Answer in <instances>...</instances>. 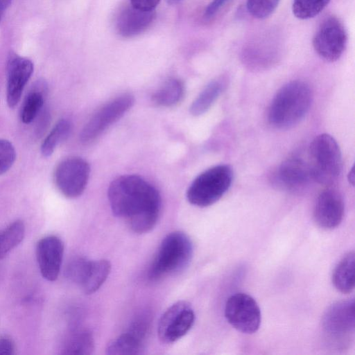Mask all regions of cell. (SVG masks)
<instances>
[{
	"instance_id": "1",
	"label": "cell",
	"mask_w": 355,
	"mask_h": 355,
	"mask_svg": "<svg viewBox=\"0 0 355 355\" xmlns=\"http://www.w3.org/2000/svg\"><path fill=\"white\" fill-rule=\"evenodd\" d=\"M107 196L113 214L135 233L150 231L161 211V197L148 182L135 175L120 176L110 184Z\"/></svg>"
},
{
	"instance_id": "2",
	"label": "cell",
	"mask_w": 355,
	"mask_h": 355,
	"mask_svg": "<svg viewBox=\"0 0 355 355\" xmlns=\"http://www.w3.org/2000/svg\"><path fill=\"white\" fill-rule=\"evenodd\" d=\"M312 98V91L306 83L293 80L286 83L272 100L268 112V122L279 129L295 125L308 112Z\"/></svg>"
},
{
	"instance_id": "3",
	"label": "cell",
	"mask_w": 355,
	"mask_h": 355,
	"mask_svg": "<svg viewBox=\"0 0 355 355\" xmlns=\"http://www.w3.org/2000/svg\"><path fill=\"white\" fill-rule=\"evenodd\" d=\"M193 254L190 238L184 232L175 231L166 235L149 268L148 278L158 280L183 270Z\"/></svg>"
},
{
	"instance_id": "4",
	"label": "cell",
	"mask_w": 355,
	"mask_h": 355,
	"mask_svg": "<svg viewBox=\"0 0 355 355\" xmlns=\"http://www.w3.org/2000/svg\"><path fill=\"white\" fill-rule=\"evenodd\" d=\"M311 178L319 184L331 186L341 173L342 155L336 139L329 134H321L311 141L307 162Z\"/></svg>"
},
{
	"instance_id": "5",
	"label": "cell",
	"mask_w": 355,
	"mask_h": 355,
	"mask_svg": "<svg viewBox=\"0 0 355 355\" xmlns=\"http://www.w3.org/2000/svg\"><path fill=\"white\" fill-rule=\"evenodd\" d=\"M232 179L233 172L229 165L220 164L209 168L193 181L187 192V200L199 207L210 206L228 191Z\"/></svg>"
},
{
	"instance_id": "6",
	"label": "cell",
	"mask_w": 355,
	"mask_h": 355,
	"mask_svg": "<svg viewBox=\"0 0 355 355\" xmlns=\"http://www.w3.org/2000/svg\"><path fill=\"white\" fill-rule=\"evenodd\" d=\"M111 270L106 259L89 260L83 257L73 259L67 266V277L78 285L85 294L95 293L105 282Z\"/></svg>"
},
{
	"instance_id": "7",
	"label": "cell",
	"mask_w": 355,
	"mask_h": 355,
	"mask_svg": "<svg viewBox=\"0 0 355 355\" xmlns=\"http://www.w3.org/2000/svg\"><path fill=\"white\" fill-rule=\"evenodd\" d=\"M347 35L342 22L331 16L322 21L313 38V46L318 55L328 62H335L343 55Z\"/></svg>"
},
{
	"instance_id": "8",
	"label": "cell",
	"mask_w": 355,
	"mask_h": 355,
	"mask_svg": "<svg viewBox=\"0 0 355 355\" xmlns=\"http://www.w3.org/2000/svg\"><path fill=\"white\" fill-rule=\"evenodd\" d=\"M90 173L89 164L79 157H69L62 160L54 172V182L65 197L75 198L85 191Z\"/></svg>"
},
{
	"instance_id": "9",
	"label": "cell",
	"mask_w": 355,
	"mask_h": 355,
	"mask_svg": "<svg viewBox=\"0 0 355 355\" xmlns=\"http://www.w3.org/2000/svg\"><path fill=\"white\" fill-rule=\"evenodd\" d=\"M225 316L227 322L238 331L254 334L261 324V311L255 300L248 294L236 293L227 300Z\"/></svg>"
},
{
	"instance_id": "10",
	"label": "cell",
	"mask_w": 355,
	"mask_h": 355,
	"mask_svg": "<svg viewBox=\"0 0 355 355\" xmlns=\"http://www.w3.org/2000/svg\"><path fill=\"white\" fill-rule=\"evenodd\" d=\"M134 97L122 94L100 108L83 127L80 138L89 143L99 137L109 126L119 120L133 105Z\"/></svg>"
},
{
	"instance_id": "11",
	"label": "cell",
	"mask_w": 355,
	"mask_h": 355,
	"mask_svg": "<svg viewBox=\"0 0 355 355\" xmlns=\"http://www.w3.org/2000/svg\"><path fill=\"white\" fill-rule=\"evenodd\" d=\"M195 313L191 306L179 301L168 307L159 318L157 334L164 343H173L183 337L192 327Z\"/></svg>"
},
{
	"instance_id": "12",
	"label": "cell",
	"mask_w": 355,
	"mask_h": 355,
	"mask_svg": "<svg viewBox=\"0 0 355 355\" xmlns=\"http://www.w3.org/2000/svg\"><path fill=\"white\" fill-rule=\"evenodd\" d=\"M33 69V63L28 58L13 52L8 55L6 64V100L10 108L15 107L20 101Z\"/></svg>"
},
{
	"instance_id": "13",
	"label": "cell",
	"mask_w": 355,
	"mask_h": 355,
	"mask_svg": "<svg viewBox=\"0 0 355 355\" xmlns=\"http://www.w3.org/2000/svg\"><path fill=\"white\" fill-rule=\"evenodd\" d=\"M345 206L341 194L328 187L318 196L313 207V218L318 226L324 230L338 227L343 220Z\"/></svg>"
},
{
	"instance_id": "14",
	"label": "cell",
	"mask_w": 355,
	"mask_h": 355,
	"mask_svg": "<svg viewBox=\"0 0 355 355\" xmlns=\"http://www.w3.org/2000/svg\"><path fill=\"white\" fill-rule=\"evenodd\" d=\"M36 259L42 276L48 281H55L60 273L64 244L54 235L42 238L36 245Z\"/></svg>"
},
{
	"instance_id": "15",
	"label": "cell",
	"mask_w": 355,
	"mask_h": 355,
	"mask_svg": "<svg viewBox=\"0 0 355 355\" xmlns=\"http://www.w3.org/2000/svg\"><path fill=\"white\" fill-rule=\"evenodd\" d=\"M311 179L308 163L295 156L285 159L273 176V182L276 185L290 191L303 189Z\"/></svg>"
},
{
	"instance_id": "16",
	"label": "cell",
	"mask_w": 355,
	"mask_h": 355,
	"mask_svg": "<svg viewBox=\"0 0 355 355\" xmlns=\"http://www.w3.org/2000/svg\"><path fill=\"white\" fill-rule=\"evenodd\" d=\"M146 324L143 320L135 322L130 329L112 340L107 345L110 355L140 354L144 349Z\"/></svg>"
},
{
	"instance_id": "17",
	"label": "cell",
	"mask_w": 355,
	"mask_h": 355,
	"mask_svg": "<svg viewBox=\"0 0 355 355\" xmlns=\"http://www.w3.org/2000/svg\"><path fill=\"white\" fill-rule=\"evenodd\" d=\"M155 18V10H142L133 6L124 8L116 20L118 33L124 37H132L143 33Z\"/></svg>"
},
{
	"instance_id": "18",
	"label": "cell",
	"mask_w": 355,
	"mask_h": 355,
	"mask_svg": "<svg viewBox=\"0 0 355 355\" xmlns=\"http://www.w3.org/2000/svg\"><path fill=\"white\" fill-rule=\"evenodd\" d=\"M47 92V85L38 80L26 94L20 110V119L24 123H31L42 107Z\"/></svg>"
},
{
	"instance_id": "19",
	"label": "cell",
	"mask_w": 355,
	"mask_h": 355,
	"mask_svg": "<svg viewBox=\"0 0 355 355\" xmlns=\"http://www.w3.org/2000/svg\"><path fill=\"white\" fill-rule=\"evenodd\" d=\"M354 252H350L337 264L332 275L335 288L343 293H349L354 288Z\"/></svg>"
},
{
	"instance_id": "20",
	"label": "cell",
	"mask_w": 355,
	"mask_h": 355,
	"mask_svg": "<svg viewBox=\"0 0 355 355\" xmlns=\"http://www.w3.org/2000/svg\"><path fill=\"white\" fill-rule=\"evenodd\" d=\"M94 350L92 334L87 329H78L66 338L62 348L64 354H91Z\"/></svg>"
},
{
	"instance_id": "21",
	"label": "cell",
	"mask_w": 355,
	"mask_h": 355,
	"mask_svg": "<svg viewBox=\"0 0 355 355\" xmlns=\"http://www.w3.org/2000/svg\"><path fill=\"white\" fill-rule=\"evenodd\" d=\"M225 87V80L223 79L213 80L209 83L191 104L190 107L191 114L194 116H199L206 112Z\"/></svg>"
},
{
	"instance_id": "22",
	"label": "cell",
	"mask_w": 355,
	"mask_h": 355,
	"mask_svg": "<svg viewBox=\"0 0 355 355\" xmlns=\"http://www.w3.org/2000/svg\"><path fill=\"white\" fill-rule=\"evenodd\" d=\"M184 94L183 83L177 78H171L153 94L152 101L159 106L170 107L178 103Z\"/></svg>"
},
{
	"instance_id": "23",
	"label": "cell",
	"mask_w": 355,
	"mask_h": 355,
	"mask_svg": "<svg viewBox=\"0 0 355 355\" xmlns=\"http://www.w3.org/2000/svg\"><path fill=\"white\" fill-rule=\"evenodd\" d=\"M26 227L23 221L17 220L0 231V259L8 254L24 239Z\"/></svg>"
},
{
	"instance_id": "24",
	"label": "cell",
	"mask_w": 355,
	"mask_h": 355,
	"mask_svg": "<svg viewBox=\"0 0 355 355\" xmlns=\"http://www.w3.org/2000/svg\"><path fill=\"white\" fill-rule=\"evenodd\" d=\"M70 131V122L67 119L60 120L46 137L41 145V153L43 156H51L55 148L67 139Z\"/></svg>"
},
{
	"instance_id": "25",
	"label": "cell",
	"mask_w": 355,
	"mask_h": 355,
	"mask_svg": "<svg viewBox=\"0 0 355 355\" xmlns=\"http://www.w3.org/2000/svg\"><path fill=\"white\" fill-rule=\"evenodd\" d=\"M330 0H293L292 11L300 19H309L321 12Z\"/></svg>"
},
{
	"instance_id": "26",
	"label": "cell",
	"mask_w": 355,
	"mask_h": 355,
	"mask_svg": "<svg viewBox=\"0 0 355 355\" xmlns=\"http://www.w3.org/2000/svg\"><path fill=\"white\" fill-rule=\"evenodd\" d=\"M280 0H247V9L254 17L263 19L276 10Z\"/></svg>"
},
{
	"instance_id": "27",
	"label": "cell",
	"mask_w": 355,
	"mask_h": 355,
	"mask_svg": "<svg viewBox=\"0 0 355 355\" xmlns=\"http://www.w3.org/2000/svg\"><path fill=\"white\" fill-rule=\"evenodd\" d=\"M16 159V151L10 141L0 139V175L6 173Z\"/></svg>"
},
{
	"instance_id": "28",
	"label": "cell",
	"mask_w": 355,
	"mask_h": 355,
	"mask_svg": "<svg viewBox=\"0 0 355 355\" xmlns=\"http://www.w3.org/2000/svg\"><path fill=\"white\" fill-rule=\"evenodd\" d=\"M230 1V0H212L205 10L204 17L207 19L212 18Z\"/></svg>"
},
{
	"instance_id": "29",
	"label": "cell",
	"mask_w": 355,
	"mask_h": 355,
	"mask_svg": "<svg viewBox=\"0 0 355 355\" xmlns=\"http://www.w3.org/2000/svg\"><path fill=\"white\" fill-rule=\"evenodd\" d=\"M15 345L14 341L8 336L0 338V355H10L15 354Z\"/></svg>"
},
{
	"instance_id": "30",
	"label": "cell",
	"mask_w": 355,
	"mask_h": 355,
	"mask_svg": "<svg viewBox=\"0 0 355 355\" xmlns=\"http://www.w3.org/2000/svg\"><path fill=\"white\" fill-rule=\"evenodd\" d=\"M160 0H130L131 6L142 10H155Z\"/></svg>"
},
{
	"instance_id": "31",
	"label": "cell",
	"mask_w": 355,
	"mask_h": 355,
	"mask_svg": "<svg viewBox=\"0 0 355 355\" xmlns=\"http://www.w3.org/2000/svg\"><path fill=\"white\" fill-rule=\"evenodd\" d=\"M12 0H0V10L3 12L11 4Z\"/></svg>"
},
{
	"instance_id": "32",
	"label": "cell",
	"mask_w": 355,
	"mask_h": 355,
	"mask_svg": "<svg viewBox=\"0 0 355 355\" xmlns=\"http://www.w3.org/2000/svg\"><path fill=\"white\" fill-rule=\"evenodd\" d=\"M348 177H349V181L352 184H354V168H352L351 171L349 173V175H348Z\"/></svg>"
},
{
	"instance_id": "33",
	"label": "cell",
	"mask_w": 355,
	"mask_h": 355,
	"mask_svg": "<svg viewBox=\"0 0 355 355\" xmlns=\"http://www.w3.org/2000/svg\"><path fill=\"white\" fill-rule=\"evenodd\" d=\"M182 0H167L168 4L170 5H175L180 2Z\"/></svg>"
},
{
	"instance_id": "34",
	"label": "cell",
	"mask_w": 355,
	"mask_h": 355,
	"mask_svg": "<svg viewBox=\"0 0 355 355\" xmlns=\"http://www.w3.org/2000/svg\"><path fill=\"white\" fill-rule=\"evenodd\" d=\"M1 12H2V11L0 10V19H1Z\"/></svg>"
}]
</instances>
